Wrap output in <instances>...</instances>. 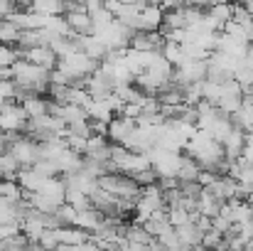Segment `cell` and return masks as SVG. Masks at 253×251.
Masks as SVG:
<instances>
[{
	"mask_svg": "<svg viewBox=\"0 0 253 251\" xmlns=\"http://www.w3.org/2000/svg\"><path fill=\"white\" fill-rule=\"evenodd\" d=\"M15 2H17V5H20V7H30V5H32V2H35V0H15Z\"/></svg>",
	"mask_w": 253,
	"mask_h": 251,
	"instance_id": "cell-24",
	"label": "cell"
},
{
	"mask_svg": "<svg viewBox=\"0 0 253 251\" xmlns=\"http://www.w3.org/2000/svg\"><path fill=\"white\" fill-rule=\"evenodd\" d=\"M0 197L7 202H20L25 200V190L17 180H0Z\"/></svg>",
	"mask_w": 253,
	"mask_h": 251,
	"instance_id": "cell-13",
	"label": "cell"
},
{
	"mask_svg": "<svg viewBox=\"0 0 253 251\" xmlns=\"http://www.w3.org/2000/svg\"><path fill=\"white\" fill-rule=\"evenodd\" d=\"M30 7L40 15H64V0H35Z\"/></svg>",
	"mask_w": 253,
	"mask_h": 251,
	"instance_id": "cell-15",
	"label": "cell"
},
{
	"mask_svg": "<svg viewBox=\"0 0 253 251\" xmlns=\"http://www.w3.org/2000/svg\"><path fill=\"white\" fill-rule=\"evenodd\" d=\"M158 244H160V247H165L168 251H179V249H182V244H184V242L179 239L177 229H174V227H169L168 232H163V234L158 237Z\"/></svg>",
	"mask_w": 253,
	"mask_h": 251,
	"instance_id": "cell-16",
	"label": "cell"
},
{
	"mask_svg": "<svg viewBox=\"0 0 253 251\" xmlns=\"http://www.w3.org/2000/svg\"><path fill=\"white\" fill-rule=\"evenodd\" d=\"M77 217H79V209H77L74 204H69V202H64V204L57 209V219H59L62 227H72V224H77Z\"/></svg>",
	"mask_w": 253,
	"mask_h": 251,
	"instance_id": "cell-17",
	"label": "cell"
},
{
	"mask_svg": "<svg viewBox=\"0 0 253 251\" xmlns=\"http://www.w3.org/2000/svg\"><path fill=\"white\" fill-rule=\"evenodd\" d=\"M163 47H165V37L160 32L135 30L130 37V50H138V52H163Z\"/></svg>",
	"mask_w": 253,
	"mask_h": 251,
	"instance_id": "cell-4",
	"label": "cell"
},
{
	"mask_svg": "<svg viewBox=\"0 0 253 251\" xmlns=\"http://www.w3.org/2000/svg\"><path fill=\"white\" fill-rule=\"evenodd\" d=\"M40 247L44 251H57L59 249V237H57V229H44L42 237H40Z\"/></svg>",
	"mask_w": 253,
	"mask_h": 251,
	"instance_id": "cell-19",
	"label": "cell"
},
{
	"mask_svg": "<svg viewBox=\"0 0 253 251\" xmlns=\"http://www.w3.org/2000/svg\"><path fill=\"white\" fill-rule=\"evenodd\" d=\"M216 180H219V175H216V172H211V170H204V167L199 170V177H197V182H199L202 187H209V185H214Z\"/></svg>",
	"mask_w": 253,
	"mask_h": 251,
	"instance_id": "cell-20",
	"label": "cell"
},
{
	"mask_svg": "<svg viewBox=\"0 0 253 251\" xmlns=\"http://www.w3.org/2000/svg\"><path fill=\"white\" fill-rule=\"evenodd\" d=\"M57 237H59V244H69V247H82V244H86L91 239V234L86 229H82V227H77V224L59 227L57 229Z\"/></svg>",
	"mask_w": 253,
	"mask_h": 251,
	"instance_id": "cell-7",
	"label": "cell"
},
{
	"mask_svg": "<svg viewBox=\"0 0 253 251\" xmlns=\"http://www.w3.org/2000/svg\"><path fill=\"white\" fill-rule=\"evenodd\" d=\"M207 15H209V17L221 27V32H224V25L234 20V2H214V5L207 10Z\"/></svg>",
	"mask_w": 253,
	"mask_h": 251,
	"instance_id": "cell-9",
	"label": "cell"
},
{
	"mask_svg": "<svg viewBox=\"0 0 253 251\" xmlns=\"http://www.w3.org/2000/svg\"><path fill=\"white\" fill-rule=\"evenodd\" d=\"M163 57H165L169 64L177 69L179 64H184V62H187V57H184V45H179V42H172V40H165Z\"/></svg>",
	"mask_w": 253,
	"mask_h": 251,
	"instance_id": "cell-12",
	"label": "cell"
},
{
	"mask_svg": "<svg viewBox=\"0 0 253 251\" xmlns=\"http://www.w3.org/2000/svg\"><path fill=\"white\" fill-rule=\"evenodd\" d=\"M179 190H182V197H187V200H202V195H204V187L197 180L179 182Z\"/></svg>",
	"mask_w": 253,
	"mask_h": 251,
	"instance_id": "cell-18",
	"label": "cell"
},
{
	"mask_svg": "<svg viewBox=\"0 0 253 251\" xmlns=\"http://www.w3.org/2000/svg\"><path fill=\"white\" fill-rule=\"evenodd\" d=\"M17 59H22V50L17 45H2L0 42V72L10 69Z\"/></svg>",
	"mask_w": 253,
	"mask_h": 251,
	"instance_id": "cell-14",
	"label": "cell"
},
{
	"mask_svg": "<svg viewBox=\"0 0 253 251\" xmlns=\"http://www.w3.org/2000/svg\"><path fill=\"white\" fill-rule=\"evenodd\" d=\"M207 69H209V59H204V62H192V59H187L184 64H179V67L174 69V82L182 84V86L204 82V79H207Z\"/></svg>",
	"mask_w": 253,
	"mask_h": 251,
	"instance_id": "cell-3",
	"label": "cell"
},
{
	"mask_svg": "<svg viewBox=\"0 0 253 251\" xmlns=\"http://www.w3.org/2000/svg\"><path fill=\"white\" fill-rule=\"evenodd\" d=\"M199 170L202 165L189 155V153H179V170H177V177H179V182H189V180H197L199 177Z\"/></svg>",
	"mask_w": 253,
	"mask_h": 251,
	"instance_id": "cell-8",
	"label": "cell"
},
{
	"mask_svg": "<svg viewBox=\"0 0 253 251\" xmlns=\"http://www.w3.org/2000/svg\"><path fill=\"white\" fill-rule=\"evenodd\" d=\"M17 7H20V5H17L15 0H0V20H7Z\"/></svg>",
	"mask_w": 253,
	"mask_h": 251,
	"instance_id": "cell-22",
	"label": "cell"
},
{
	"mask_svg": "<svg viewBox=\"0 0 253 251\" xmlns=\"http://www.w3.org/2000/svg\"><path fill=\"white\" fill-rule=\"evenodd\" d=\"M64 20H67V25H69V30L74 32V35H93V20H91V15L86 12V10H69V12H64Z\"/></svg>",
	"mask_w": 253,
	"mask_h": 251,
	"instance_id": "cell-5",
	"label": "cell"
},
{
	"mask_svg": "<svg viewBox=\"0 0 253 251\" xmlns=\"http://www.w3.org/2000/svg\"><path fill=\"white\" fill-rule=\"evenodd\" d=\"M224 200H219V197H214L207 187H204V195H202V200H199V214H207V217H219L221 214V209H224Z\"/></svg>",
	"mask_w": 253,
	"mask_h": 251,
	"instance_id": "cell-10",
	"label": "cell"
},
{
	"mask_svg": "<svg viewBox=\"0 0 253 251\" xmlns=\"http://www.w3.org/2000/svg\"><path fill=\"white\" fill-rule=\"evenodd\" d=\"M79 251H103V249H101V244H98V242L88 239L86 244H82V247H79Z\"/></svg>",
	"mask_w": 253,
	"mask_h": 251,
	"instance_id": "cell-23",
	"label": "cell"
},
{
	"mask_svg": "<svg viewBox=\"0 0 253 251\" xmlns=\"http://www.w3.org/2000/svg\"><path fill=\"white\" fill-rule=\"evenodd\" d=\"M231 227H234V222H229L224 214H219V217L211 219V229H216V232H221V234H226Z\"/></svg>",
	"mask_w": 253,
	"mask_h": 251,
	"instance_id": "cell-21",
	"label": "cell"
},
{
	"mask_svg": "<svg viewBox=\"0 0 253 251\" xmlns=\"http://www.w3.org/2000/svg\"><path fill=\"white\" fill-rule=\"evenodd\" d=\"M22 59H27L30 64L42 67V69H47V72H54V69L59 67V54H57L49 45L32 47V50H22Z\"/></svg>",
	"mask_w": 253,
	"mask_h": 251,
	"instance_id": "cell-2",
	"label": "cell"
},
{
	"mask_svg": "<svg viewBox=\"0 0 253 251\" xmlns=\"http://www.w3.org/2000/svg\"><path fill=\"white\" fill-rule=\"evenodd\" d=\"M135 128H138V121L116 116V118L108 123V138H111V143H126V141L133 136Z\"/></svg>",
	"mask_w": 253,
	"mask_h": 251,
	"instance_id": "cell-6",
	"label": "cell"
},
{
	"mask_svg": "<svg viewBox=\"0 0 253 251\" xmlns=\"http://www.w3.org/2000/svg\"><path fill=\"white\" fill-rule=\"evenodd\" d=\"M49 96H30V99H25L22 101V106H25V111H27V116L30 118H40V116H47L49 113Z\"/></svg>",
	"mask_w": 253,
	"mask_h": 251,
	"instance_id": "cell-11",
	"label": "cell"
},
{
	"mask_svg": "<svg viewBox=\"0 0 253 251\" xmlns=\"http://www.w3.org/2000/svg\"><path fill=\"white\" fill-rule=\"evenodd\" d=\"M165 22V7L163 5H143L140 15L133 25V30H143V32H158Z\"/></svg>",
	"mask_w": 253,
	"mask_h": 251,
	"instance_id": "cell-1",
	"label": "cell"
},
{
	"mask_svg": "<svg viewBox=\"0 0 253 251\" xmlns=\"http://www.w3.org/2000/svg\"><path fill=\"white\" fill-rule=\"evenodd\" d=\"M246 7H249V12L253 15V0H251V2H246Z\"/></svg>",
	"mask_w": 253,
	"mask_h": 251,
	"instance_id": "cell-25",
	"label": "cell"
}]
</instances>
